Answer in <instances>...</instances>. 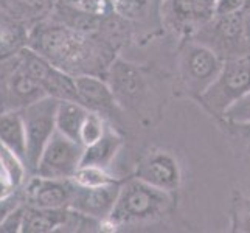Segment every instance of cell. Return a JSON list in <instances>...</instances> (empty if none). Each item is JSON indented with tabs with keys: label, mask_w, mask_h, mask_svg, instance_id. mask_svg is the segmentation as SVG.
Returning <instances> with one entry per match:
<instances>
[{
	"label": "cell",
	"mask_w": 250,
	"mask_h": 233,
	"mask_svg": "<svg viewBox=\"0 0 250 233\" xmlns=\"http://www.w3.org/2000/svg\"><path fill=\"white\" fill-rule=\"evenodd\" d=\"M171 207L172 193L152 187L139 177H132L120 187L114 210L103 222L115 229L127 224L156 221L167 214Z\"/></svg>",
	"instance_id": "cell-1"
},
{
	"label": "cell",
	"mask_w": 250,
	"mask_h": 233,
	"mask_svg": "<svg viewBox=\"0 0 250 233\" xmlns=\"http://www.w3.org/2000/svg\"><path fill=\"white\" fill-rule=\"evenodd\" d=\"M84 146L56 131L42 151L33 174L47 179H72L83 160Z\"/></svg>",
	"instance_id": "cell-6"
},
{
	"label": "cell",
	"mask_w": 250,
	"mask_h": 233,
	"mask_svg": "<svg viewBox=\"0 0 250 233\" xmlns=\"http://www.w3.org/2000/svg\"><path fill=\"white\" fill-rule=\"evenodd\" d=\"M73 10L87 14L89 17H101L115 11L112 0H67Z\"/></svg>",
	"instance_id": "cell-20"
},
{
	"label": "cell",
	"mask_w": 250,
	"mask_h": 233,
	"mask_svg": "<svg viewBox=\"0 0 250 233\" xmlns=\"http://www.w3.org/2000/svg\"><path fill=\"white\" fill-rule=\"evenodd\" d=\"M122 146H123V137L114 127L107 125L104 134L97 142L89 146H84L81 165H93V167L109 169L112 162L117 157V154L122 149Z\"/></svg>",
	"instance_id": "cell-13"
},
{
	"label": "cell",
	"mask_w": 250,
	"mask_h": 233,
	"mask_svg": "<svg viewBox=\"0 0 250 233\" xmlns=\"http://www.w3.org/2000/svg\"><path fill=\"white\" fill-rule=\"evenodd\" d=\"M21 202L22 201L17 196H14V194L5 197V199H0V224H2V221L5 219L6 214L10 213L14 209V207L17 204H21Z\"/></svg>",
	"instance_id": "cell-26"
},
{
	"label": "cell",
	"mask_w": 250,
	"mask_h": 233,
	"mask_svg": "<svg viewBox=\"0 0 250 233\" xmlns=\"http://www.w3.org/2000/svg\"><path fill=\"white\" fill-rule=\"evenodd\" d=\"M72 180L81 187H101V185L114 184L118 179L109 174L107 169L104 168L93 167V165H80Z\"/></svg>",
	"instance_id": "cell-18"
},
{
	"label": "cell",
	"mask_w": 250,
	"mask_h": 233,
	"mask_svg": "<svg viewBox=\"0 0 250 233\" xmlns=\"http://www.w3.org/2000/svg\"><path fill=\"white\" fill-rule=\"evenodd\" d=\"M179 75L185 89L201 98L222 70L224 59L201 41H187L179 50Z\"/></svg>",
	"instance_id": "cell-2"
},
{
	"label": "cell",
	"mask_w": 250,
	"mask_h": 233,
	"mask_svg": "<svg viewBox=\"0 0 250 233\" xmlns=\"http://www.w3.org/2000/svg\"><path fill=\"white\" fill-rule=\"evenodd\" d=\"M58 105H59V98L47 95V97L19 109L23 118L25 137H27L25 163H27L28 171L31 174L38 165V160L42 151H44L47 143L56 132Z\"/></svg>",
	"instance_id": "cell-4"
},
{
	"label": "cell",
	"mask_w": 250,
	"mask_h": 233,
	"mask_svg": "<svg viewBox=\"0 0 250 233\" xmlns=\"http://www.w3.org/2000/svg\"><path fill=\"white\" fill-rule=\"evenodd\" d=\"M115 11L125 17H139L148 8L149 0H112Z\"/></svg>",
	"instance_id": "cell-23"
},
{
	"label": "cell",
	"mask_w": 250,
	"mask_h": 233,
	"mask_svg": "<svg viewBox=\"0 0 250 233\" xmlns=\"http://www.w3.org/2000/svg\"><path fill=\"white\" fill-rule=\"evenodd\" d=\"M0 168L3 169L6 177L10 179V182L16 190L21 188L27 180V163L21 155H17L14 151L6 148L3 143H0Z\"/></svg>",
	"instance_id": "cell-17"
},
{
	"label": "cell",
	"mask_w": 250,
	"mask_h": 233,
	"mask_svg": "<svg viewBox=\"0 0 250 233\" xmlns=\"http://www.w3.org/2000/svg\"><path fill=\"white\" fill-rule=\"evenodd\" d=\"M0 143L14 151L25 160L27 137H25L23 118L19 109L0 112Z\"/></svg>",
	"instance_id": "cell-14"
},
{
	"label": "cell",
	"mask_w": 250,
	"mask_h": 233,
	"mask_svg": "<svg viewBox=\"0 0 250 233\" xmlns=\"http://www.w3.org/2000/svg\"><path fill=\"white\" fill-rule=\"evenodd\" d=\"M109 78V85L120 106H126V103L137 105L145 90V81L140 68L118 59L110 65Z\"/></svg>",
	"instance_id": "cell-11"
},
{
	"label": "cell",
	"mask_w": 250,
	"mask_h": 233,
	"mask_svg": "<svg viewBox=\"0 0 250 233\" xmlns=\"http://www.w3.org/2000/svg\"><path fill=\"white\" fill-rule=\"evenodd\" d=\"M243 13L244 14H250V0H246V5L243 8Z\"/></svg>",
	"instance_id": "cell-28"
},
{
	"label": "cell",
	"mask_w": 250,
	"mask_h": 233,
	"mask_svg": "<svg viewBox=\"0 0 250 233\" xmlns=\"http://www.w3.org/2000/svg\"><path fill=\"white\" fill-rule=\"evenodd\" d=\"M107 127V123L104 117L98 112L89 110L87 117L84 120V125L81 127V135H80V142L83 146H89L92 143L97 142L100 137L104 134Z\"/></svg>",
	"instance_id": "cell-19"
},
{
	"label": "cell",
	"mask_w": 250,
	"mask_h": 233,
	"mask_svg": "<svg viewBox=\"0 0 250 233\" xmlns=\"http://www.w3.org/2000/svg\"><path fill=\"white\" fill-rule=\"evenodd\" d=\"M244 5H246V0H218L216 16L243 11Z\"/></svg>",
	"instance_id": "cell-25"
},
{
	"label": "cell",
	"mask_w": 250,
	"mask_h": 233,
	"mask_svg": "<svg viewBox=\"0 0 250 233\" xmlns=\"http://www.w3.org/2000/svg\"><path fill=\"white\" fill-rule=\"evenodd\" d=\"M135 177L151 184L152 187L165 190L168 193H174L182 180L176 157L168 151L162 149L151 151L145 155L137 167Z\"/></svg>",
	"instance_id": "cell-8"
},
{
	"label": "cell",
	"mask_w": 250,
	"mask_h": 233,
	"mask_svg": "<svg viewBox=\"0 0 250 233\" xmlns=\"http://www.w3.org/2000/svg\"><path fill=\"white\" fill-rule=\"evenodd\" d=\"M226 125L230 129V132L235 135V139H238L247 149H250V123H229V122H226Z\"/></svg>",
	"instance_id": "cell-24"
},
{
	"label": "cell",
	"mask_w": 250,
	"mask_h": 233,
	"mask_svg": "<svg viewBox=\"0 0 250 233\" xmlns=\"http://www.w3.org/2000/svg\"><path fill=\"white\" fill-rule=\"evenodd\" d=\"M89 114V109L81 101L76 100H59L56 110V131L64 134L68 139L80 142L81 127Z\"/></svg>",
	"instance_id": "cell-15"
},
{
	"label": "cell",
	"mask_w": 250,
	"mask_h": 233,
	"mask_svg": "<svg viewBox=\"0 0 250 233\" xmlns=\"http://www.w3.org/2000/svg\"><path fill=\"white\" fill-rule=\"evenodd\" d=\"M250 92V55H239L224 61L214 83L199 98L211 112L222 115L230 105Z\"/></svg>",
	"instance_id": "cell-3"
},
{
	"label": "cell",
	"mask_w": 250,
	"mask_h": 233,
	"mask_svg": "<svg viewBox=\"0 0 250 233\" xmlns=\"http://www.w3.org/2000/svg\"><path fill=\"white\" fill-rule=\"evenodd\" d=\"M25 191L28 205L39 209H70L75 182L72 179H47L33 174Z\"/></svg>",
	"instance_id": "cell-10"
},
{
	"label": "cell",
	"mask_w": 250,
	"mask_h": 233,
	"mask_svg": "<svg viewBox=\"0 0 250 233\" xmlns=\"http://www.w3.org/2000/svg\"><path fill=\"white\" fill-rule=\"evenodd\" d=\"M8 93H10V101L17 109H22L34 101L47 97L45 90L42 89L21 65L16 68L14 73L10 78Z\"/></svg>",
	"instance_id": "cell-16"
},
{
	"label": "cell",
	"mask_w": 250,
	"mask_h": 233,
	"mask_svg": "<svg viewBox=\"0 0 250 233\" xmlns=\"http://www.w3.org/2000/svg\"><path fill=\"white\" fill-rule=\"evenodd\" d=\"M25 210H27V204L25 202L17 204L14 209L6 214L2 224H0V233H22Z\"/></svg>",
	"instance_id": "cell-22"
},
{
	"label": "cell",
	"mask_w": 250,
	"mask_h": 233,
	"mask_svg": "<svg viewBox=\"0 0 250 233\" xmlns=\"http://www.w3.org/2000/svg\"><path fill=\"white\" fill-rule=\"evenodd\" d=\"M221 117L229 123H250V92L230 105Z\"/></svg>",
	"instance_id": "cell-21"
},
{
	"label": "cell",
	"mask_w": 250,
	"mask_h": 233,
	"mask_svg": "<svg viewBox=\"0 0 250 233\" xmlns=\"http://www.w3.org/2000/svg\"><path fill=\"white\" fill-rule=\"evenodd\" d=\"M14 191H16V188L10 182V179L6 177L3 169L0 168V199H5V197L14 194Z\"/></svg>",
	"instance_id": "cell-27"
},
{
	"label": "cell",
	"mask_w": 250,
	"mask_h": 233,
	"mask_svg": "<svg viewBox=\"0 0 250 233\" xmlns=\"http://www.w3.org/2000/svg\"><path fill=\"white\" fill-rule=\"evenodd\" d=\"M122 184V180L101 187H81L75 184L70 209L97 221H106L114 210Z\"/></svg>",
	"instance_id": "cell-9"
},
{
	"label": "cell",
	"mask_w": 250,
	"mask_h": 233,
	"mask_svg": "<svg viewBox=\"0 0 250 233\" xmlns=\"http://www.w3.org/2000/svg\"><path fill=\"white\" fill-rule=\"evenodd\" d=\"M75 78L78 98L89 110L98 114H112L120 105L115 100L110 85L93 75H78Z\"/></svg>",
	"instance_id": "cell-12"
},
{
	"label": "cell",
	"mask_w": 250,
	"mask_h": 233,
	"mask_svg": "<svg viewBox=\"0 0 250 233\" xmlns=\"http://www.w3.org/2000/svg\"><path fill=\"white\" fill-rule=\"evenodd\" d=\"M41 55H44L59 68L68 73V68L81 65L85 61H93L90 42L83 34L65 27L51 28L41 36Z\"/></svg>",
	"instance_id": "cell-5"
},
{
	"label": "cell",
	"mask_w": 250,
	"mask_h": 233,
	"mask_svg": "<svg viewBox=\"0 0 250 233\" xmlns=\"http://www.w3.org/2000/svg\"><path fill=\"white\" fill-rule=\"evenodd\" d=\"M19 65L50 97H55L59 100L80 101L75 85V78L68 75L65 70H62V68L55 65L51 61H48L44 55L33 50H25L22 53Z\"/></svg>",
	"instance_id": "cell-7"
}]
</instances>
